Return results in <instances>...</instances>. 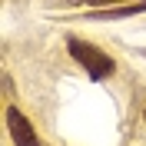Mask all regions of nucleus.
Instances as JSON below:
<instances>
[{"label":"nucleus","mask_w":146,"mask_h":146,"mask_svg":"<svg viewBox=\"0 0 146 146\" xmlns=\"http://www.w3.org/2000/svg\"><path fill=\"white\" fill-rule=\"evenodd\" d=\"M70 53L80 60L83 66H86V73H90L93 80H103V76H110L113 73V60H110L103 50H96V46H90V43H83V40H70Z\"/></svg>","instance_id":"f257e3e1"},{"label":"nucleus","mask_w":146,"mask_h":146,"mask_svg":"<svg viewBox=\"0 0 146 146\" xmlns=\"http://www.w3.org/2000/svg\"><path fill=\"white\" fill-rule=\"evenodd\" d=\"M7 126H10V136H13V143H17V146H40L33 126L27 123V116H23L17 106L7 110Z\"/></svg>","instance_id":"f03ea898"},{"label":"nucleus","mask_w":146,"mask_h":146,"mask_svg":"<svg viewBox=\"0 0 146 146\" xmlns=\"http://www.w3.org/2000/svg\"><path fill=\"white\" fill-rule=\"evenodd\" d=\"M143 10H146V0H139V3H133V7H129V3H126V7H119V10H96V13H90V17L93 20H119V17H129V13H143Z\"/></svg>","instance_id":"7ed1b4c3"},{"label":"nucleus","mask_w":146,"mask_h":146,"mask_svg":"<svg viewBox=\"0 0 146 146\" xmlns=\"http://www.w3.org/2000/svg\"><path fill=\"white\" fill-rule=\"evenodd\" d=\"M86 3H113V0H86Z\"/></svg>","instance_id":"20e7f679"}]
</instances>
